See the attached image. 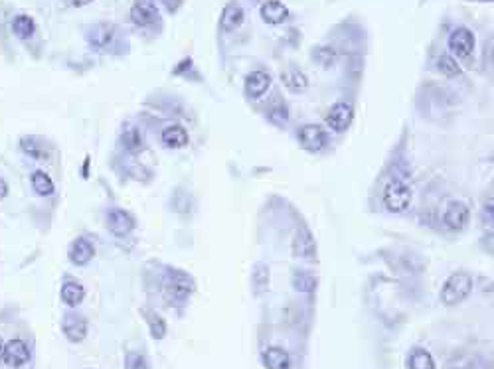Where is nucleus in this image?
<instances>
[{
	"mask_svg": "<svg viewBox=\"0 0 494 369\" xmlns=\"http://www.w3.org/2000/svg\"><path fill=\"white\" fill-rule=\"evenodd\" d=\"M160 4L170 12V14H176L178 8L184 4V0H160Z\"/></svg>",
	"mask_w": 494,
	"mask_h": 369,
	"instance_id": "f704fd0d",
	"label": "nucleus"
},
{
	"mask_svg": "<svg viewBox=\"0 0 494 369\" xmlns=\"http://www.w3.org/2000/svg\"><path fill=\"white\" fill-rule=\"evenodd\" d=\"M467 2H481V4H490L493 0H467Z\"/></svg>",
	"mask_w": 494,
	"mask_h": 369,
	"instance_id": "58836bf2",
	"label": "nucleus"
},
{
	"mask_svg": "<svg viewBox=\"0 0 494 369\" xmlns=\"http://www.w3.org/2000/svg\"><path fill=\"white\" fill-rule=\"evenodd\" d=\"M271 285V269L267 263H255L249 274V288L255 298L263 296Z\"/></svg>",
	"mask_w": 494,
	"mask_h": 369,
	"instance_id": "393cba45",
	"label": "nucleus"
},
{
	"mask_svg": "<svg viewBox=\"0 0 494 369\" xmlns=\"http://www.w3.org/2000/svg\"><path fill=\"white\" fill-rule=\"evenodd\" d=\"M281 83L287 91H293V93H305L311 87L308 81V75L299 67V65H287L283 72H281Z\"/></svg>",
	"mask_w": 494,
	"mask_h": 369,
	"instance_id": "4be33fe9",
	"label": "nucleus"
},
{
	"mask_svg": "<svg viewBox=\"0 0 494 369\" xmlns=\"http://www.w3.org/2000/svg\"><path fill=\"white\" fill-rule=\"evenodd\" d=\"M473 288V274L464 271V269H459V271H455L445 279L441 290H439V302L445 308H455V306L463 304L464 300L471 298Z\"/></svg>",
	"mask_w": 494,
	"mask_h": 369,
	"instance_id": "20e7f679",
	"label": "nucleus"
},
{
	"mask_svg": "<svg viewBox=\"0 0 494 369\" xmlns=\"http://www.w3.org/2000/svg\"><path fill=\"white\" fill-rule=\"evenodd\" d=\"M8 194H11V186H8V182L4 178H0V201L6 200L8 198Z\"/></svg>",
	"mask_w": 494,
	"mask_h": 369,
	"instance_id": "e433bc0d",
	"label": "nucleus"
},
{
	"mask_svg": "<svg viewBox=\"0 0 494 369\" xmlns=\"http://www.w3.org/2000/svg\"><path fill=\"white\" fill-rule=\"evenodd\" d=\"M158 142L167 150H184L190 145L188 128L184 127L182 123H169L167 127L160 128Z\"/></svg>",
	"mask_w": 494,
	"mask_h": 369,
	"instance_id": "f3484780",
	"label": "nucleus"
},
{
	"mask_svg": "<svg viewBox=\"0 0 494 369\" xmlns=\"http://www.w3.org/2000/svg\"><path fill=\"white\" fill-rule=\"evenodd\" d=\"M97 255V245L91 237L87 235H77L75 239H72V243L67 245V261L74 267L84 269L87 264H91V261Z\"/></svg>",
	"mask_w": 494,
	"mask_h": 369,
	"instance_id": "4468645a",
	"label": "nucleus"
},
{
	"mask_svg": "<svg viewBox=\"0 0 494 369\" xmlns=\"http://www.w3.org/2000/svg\"><path fill=\"white\" fill-rule=\"evenodd\" d=\"M273 87V75L267 69H253L243 79V95L249 103H257Z\"/></svg>",
	"mask_w": 494,
	"mask_h": 369,
	"instance_id": "f8f14e48",
	"label": "nucleus"
},
{
	"mask_svg": "<svg viewBox=\"0 0 494 369\" xmlns=\"http://www.w3.org/2000/svg\"><path fill=\"white\" fill-rule=\"evenodd\" d=\"M119 148L125 152L126 156H138L141 152L147 150V138L143 135V130L133 123H126L125 127L121 128L119 135Z\"/></svg>",
	"mask_w": 494,
	"mask_h": 369,
	"instance_id": "dca6fc26",
	"label": "nucleus"
},
{
	"mask_svg": "<svg viewBox=\"0 0 494 369\" xmlns=\"http://www.w3.org/2000/svg\"><path fill=\"white\" fill-rule=\"evenodd\" d=\"M259 16L267 26H283L291 18V11L281 0H263Z\"/></svg>",
	"mask_w": 494,
	"mask_h": 369,
	"instance_id": "aec40b11",
	"label": "nucleus"
},
{
	"mask_svg": "<svg viewBox=\"0 0 494 369\" xmlns=\"http://www.w3.org/2000/svg\"><path fill=\"white\" fill-rule=\"evenodd\" d=\"M294 140H297L299 148L308 154H320L330 145V133L326 130L325 125L306 123L294 130Z\"/></svg>",
	"mask_w": 494,
	"mask_h": 369,
	"instance_id": "0eeeda50",
	"label": "nucleus"
},
{
	"mask_svg": "<svg viewBox=\"0 0 494 369\" xmlns=\"http://www.w3.org/2000/svg\"><path fill=\"white\" fill-rule=\"evenodd\" d=\"M30 188L38 198H52L56 194V182L42 168H36L30 172Z\"/></svg>",
	"mask_w": 494,
	"mask_h": 369,
	"instance_id": "cd10ccee",
	"label": "nucleus"
},
{
	"mask_svg": "<svg viewBox=\"0 0 494 369\" xmlns=\"http://www.w3.org/2000/svg\"><path fill=\"white\" fill-rule=\"evenodd\" d=\"M85 43L95 53L121 55L129 52L126 38L115 22H95L85 30Z\"/></svg>",
	"mask_w": 494,
	"mask_h": 369,
	"instance_id": "f03ea898",
	"label": "nucleus"
},
{
	"mask_svg": "<svg viewBox=\"0 0 494 369\" xmlns=\"http://www.w3.org/2000/svg\"><path fill=\"white\" fill-rule=\"evenodd\" d=\"M433 65H435V69L439 72L441 75H445V77H449V79H457V77H461L463 75V67H461V64L453 58L449 52H439L437 55H435V60H433Z\"/></svg>",
	"mask_w": 494,
	"mask_h": 369,
	"instance_id": "7c9ffc66",
	"label": "nucleus"
},
{
	"mask_svg": "<svg viewBox=\"0 0 494 369\" xmlns=\"http://www.w3.org/2000/svg\"><path fill=\"white\" fill-rule=\"evenodd\" d=\"M152 2H160V0H152Z\"/></svg>",
	"mask_w": 494,
	"mask_h": 369,
	"instance_id": "ea45409f",
	"label": "nucleus"
},
{
	"mask_svg": "<svg viewBox=\"0 0 494 369\" xmlns=\"http://www.w3.org/2000/svg\"><path fill=\"white\" fill-rule=\"evenodd\" d=\"M2 354H4V340L0 336V363H2Z\"/></svg>",
	"mask_w": 494,
	"mask_h": 369,
	"instance_id": "4c0bfd02",
	"label": "nucleus"
},
{
	"mask_svg": "<svg viewBox=\"0 0 494 369\" xmlns=\"http://www.w3.org/2000/svg\"><path fill=\"white\" fill-rule=\"evenodd\" d=\"M170 74L174 75V77H184V79H188V81H194V77L192 75H196V79H200L202 81V74L198 72V67H196V64H194V60L192 58H182L178 64L172 67V72Z\"/></svg>",
	"mask_w": 494,
	"mask_h": 369,
	"instance_id": "473e14b6",
	"label": "nucleus"
},
{
	"mask_svg": "<svg viewBox=\"0 0 494 369\" xmlns=\"http://www.w3.org/2000/svg\"><path fill=\"white\" fill-rule=\"evenodd\" d=\"M447 52L461 64V67H471L476 60V36L469 26H457L449 32Z\"/></svg>",
	"mask_w": 494,
	"mask_h": 369,
	"instance_id": "39448f33",
	"label": "nucleus"
},
{
	"mask_svg": "<svg viewBox=\"0 0 494 369\" xmlns=\"http://www.w3.org/2000/svg\"><path fill=\"white\" fill-rule=\"evenodd\" d=\"M265 119L273 125V127L285 128L291 121V109L289 103L285 101L283 97H275L273 101L269 103V107L265 109Z\"/></svg>",
	"mask_w": 494,
	"mask_h": 369,
	"instance_id": "a878e982",
	"label": "nucleus"
},
{
	"mask_svg": "<svg viewBox=\"0 0 494 369\" xmlns=\"http://www.w3.org/2000/svg\"><path fill=\"white\" fill-rule=\"evenodd\" d=\"M32 361V349L26 340L22 337H12L4 342V354H2V363L11 369L26 368Z\"/></svg>",
	"mask_w": 494,
	"mask_h": 369,
	"instance_id": "2eb2a0df",
	"label": "nucleus"
},
{
	"mask_svg": "<svg viewBox=\"0 0 494 369\" xmlns=\"http://www.w3.org/2000/svg\"><path fill=\"white\" fill-rule=\"evenodd\" d=\"M91 2H95V0H63V4L70 6V8H84V6H89Z\"/></svg>",
	"mask_w": 494,
	"mask_h": 369,
	"instance_id": "c9c22d12",
	"label": "nucleus"
},
{
	"mask_svg": "<svg viewBox=\"0 0 494 369\" xmlns=\"http://www.w3.org/2000/svg\"><path fill=\"white\" fill-rule=\"evenodd\" d=\"M123 368L125 369H152L150 368V361L148 358L138 351V349H129L125 351V358H123Z\"/></svg>",
	"mask_w": 494,
	"mask_h": 369,
	"instance_id": "72a5a7b5",
	"label": "nucleus"
},
{
	"mask_svg": "<svg viewBox=\"0 0 494 369\" xmlns=\"http://www.w3.org/2000/svg\"><path fill=\"white\" fill-rule=\"evenodd\" d=\"M455 369H461V368H455Z\"/></svg>",
	"mask_w": 494,
	"mask_h": 369,
	"instance_id": "79ce46f5",
	"label": "nucleus"
},
{
	"mask_svg": "<svg viewBox=\"0 0 494 369\" xmlns=\"http://www.w3.org/2000/svg\"><path fill=\"white\" fill-rule=\"evenodd\" d=\"M85 296H87L85 286L82 285L77 279L65 274L62 285H60V300L63 302V306H65V308H72V310H77L79 306L84 304Z\"/></svg>",
	"mask_w": 494,
	"mask_h": 369,
	"instance_id": "6ab92c4d",
	"label": "nucleus"
},
{
	"mask_svg": "<svg viewBox=\"0 0 494 369\" xmlns=\"http://www.w3.org/2000/svg\"><path fill=\"white\" fill-rule=\"evenodd\" d=\"M18 150L34 162H48L53 154V145L48 138L38 135H24L18 140Z\"/></svg>",
	"mask_w": 494,
	"mask_h": 369,
	"instance_id": "ddd939ff",
	"label": "nucleus"
},
{
	"mask_svg": "<svg viewBox=\"0 0 494 369\" xmlns=\"http://www.w3.org/2000/svg\"><path fill=\"white\" fill-rule=\"evenodd\" d=\"M141 314H143L145 322H147L148 336L152 337L155 342L167 340V336H169V322L164 320L162 314H158L157 310H152V308H148V306H143V308H141Z\"/></svg>",
	"mask_w": 494,
	"mask_h": 369,
	"instance_id": "b1692460",
	"label": "nucleus"
},
{
	"mask_svg": "<svg viewBox=\"0 0 494 369\" xmlns=\"http://www.w3.org/2000/svg\"><path fill=\"white\" fill-rule=\"evenodd\" d=\"M245 6H242L238 0H230L223 11L220 14V20H218V28L221 34H232L235 30H240L243 24H245Z\"/></svg>",
	"mask_w": 494,
	"mask_h": 369,
	"instance_id": "a211bd4d",
	"label": "nucleus"
},
{
	"mask_svg": "<svg viewBox=\"0 0 494 369\" xmlns=\"http://www.w3.org/2000/svg\"><path fill=\"white\" fill-rule=\"evenodd\" d=\"M129 20L141 30H162L164 26L160 8L152 0H135L129 11Z\"/></svg>",
	"mask_w": 494,
	"mask_h": 369,
	"instance_id": "1a4fd4ad",
	"label": "nucleus"
},
{
	"mask_svg": "<svg viewBox=\"0 0 494 369\" xmlns=\"http://www.w3.org/2000/svg\"><path fill=\"white\" fill-rule=\"evenodd\" d=\"M311 58L318 67L323 69H330L334 67V64L338 62V50L332 43H318L311 50Z\"/></svg>",
	"mask_w": 494,
	"mask_h": 369,
	"instance_id": "2f4dec72",
	"label": "nucleus"
},
{
	"mask_svg": "<svg viewBox=\"0 0 494 369\" xmlns=\"http://www.w3.org/2000/svg\"><path fill=\"white\" fill-rule=\"evenodd\" d=\"M263 369H291L293 368V358L289 349L283 346H267L259 354Z\"/></svg>",
	"mask_w": 494,
	"mask_h": 369,
	"instance_id": "412c9836",
	"label": "nucleus"
},
{
	"mask_svg": "<svg viewBox=\"0 0 494 369\" xmlns=\"http://www.w3.org/2000/svg\"><path fill=\"white\" fill-rule=\"evenodd\" d=\"M60 328H62L63 337H65L70 344H74V346L84 344L85 340H87V336H89V320H87L82 312L72 310V308H67L62 314Z\"/></svg>",
	"mask_w": 494,
	"mask_h": 369,
	"instance_id": "9d476101",
	"label": "nucleus"
},
{
	"mask_svg": "<svg viewBox=\"0 0 494 369\" xmlns=\"http://www.w3.org/2000/svg\"><path fill=\"white\" fill-rule=\"evenodd\" d=\"M198 285L196 279L190 273H186L184 269L167 264L160 273V293L162 298L167 300V304L172 308L182 310L184 306L188 304V300L196 295Z\"/></svg>",
	"mask_w": 494,
	"mask_h": 369,
	"instance_id": "f257e3e1",
	"label": "nucleus"
},
{
	"mask_svg": "<svg viewBox=\"0 0 494 369\" xmlns=\"http://www.w3.org/2000/svg\"><path fill=\"white\" fill-rule=\"evenodd\" d=\"M11 32L14 34V38H18L20 42H32L38 34V24L32 18L30 14H14L11 18Z\"/></svg>",
	"mask_w": 494,
	"mask_h": 369,
	"instance_id": "5701e85b",
	"label": "nucleus"
},
{
	"mask_svg": "<svg viewBox=\"0 0 494 369\" xmlns=\"http://www.w3.org/2000/svg\"><path fill=\"white\" fill-rule=\"evenodd\" d=\"M441 223L447 232L463 233L471 223V208L464 200H449L441 213Z\"/></svg>",
	"mask_w": 494,
	"mask_h": 369,
	"instance_id": "9b49d317",
	"label": "nucleus"
},
{
	"mask_svg": "<svg viewBox=\"0 0 494 369\" xmlns=\"http://www.w3.org/2000/svg\"><path fill=\"white\" fill-rule=\"evenodd\" d=\"M405 368L408 369H437L435 358L431 356V351L423 346H413L408 351V359H405Z\"/></svg>",
	"mask_w": 494,
	"mask_h": 369,
	"instance_id": "c756f323",
	"label": "nucleus"
},
{
	"mask_svg": "<svg viewBox=\"0 0 494 369\" xmlns=\"http://www.w3.org/2000/svg\"><path fill=\"white\" fill-rule=\"evenodd\" d=\"M85 369H95V368H85Z\"/></svg>",
	"mask_w": 494,
	"mask_h": 369,
	"instance_id": "a19ab883",
	"label": "nucleus"
},
{
	"mask_svg": "<svg viewBox=\"0 0 494 369\" xmlns=\"http://www.w3.org/2000/svg\"><path fill=\"white\" fill-rule=\"evenodd\" d=\"M291 285L299 295H313L318 286V276L311 269H293Z\"/></svg>",
	"mask_w": 494,
	"mask_h": 369,
	"instance_id": "c85d7f7f",
	"label": "nucleus"
},
{
	"mask_svg": "<svg viewBox=\"0 0 494 369\" xmlns=\"http://www.w3.org/2000/svg\"><path fill=\"white\" fill-rule=\"evenodd\" d=\"M356 119V105L352 99H338L328 107L325 115V128L334 135H344L354 125Z\"/></svg>",
	"mask_w": 494,
	"mask_h": 369,
	"instance_id": "423d86ee",
	"label": "nucleus"
},
{
	"mask_svg": "<svg viewBox=\"0 0 494 369\" xmlns=\"http://www.w3.org/2000/svg\"><path fill=\"white\" fill-rule=\"evenodd\" d=\"M103 225L113 237H129L137 232L138 220L131 210L121 206H111L103 213Z\"/></svg>",
	"mask_w": 494,
	"mask_h": 369,
	"instance_id": "6e6552de",
	"label": "nucleus"
},
{
	"mask_svg": "<svg viewBox=\"0 0 494 369\" xmlns=\"http://www.w3.org/2000/svg\"><path fill=\"white\" fill-rule=\"evenodd\" d=\"M293 253L301 259H313L316 255V241L315 235L311 233L308 227H301L294 233L293 239Z\"/></svg>",
	"mask_w": 494,
	"mask_h": 369,
	"instance_id": "bb28decb",
	"label": "nucleus"
},
{
	"mask_svg": "<svg viewBox=\"0 0 494 369\" xmlns=\"http://www.w3.org/2000/svg\"><path fill=\"white\" fill-rule=\"evenodd\" d=\"M382 206L388 213H396L401 215L410 210L413 203V188L408 180L400 176V174H391L384 186H382Z\"/></svg>",
	"mask_w": 494,
	"mask_h": 369,
	"instance_id": "7ed1b4c3",
	"label": "nucleus"
}]
</instances>
